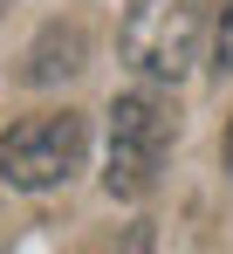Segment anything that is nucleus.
Returning a JSON list of instances; mask_svg holds the SVG:
<instances>
[{
	"instance_id": "nucleus-1",
	"label": "nucleus",
	"mask_w": 233,
	"mask_h": 254,
	"mask_svg": "<svg viewBox=\"0 0 233 254\" xmlns=\"http://www.w3.org/2000/svg\"><path fill=\"white\" fill-rule=\"evenodd\" d=\"M178 137V110L158 89H130L110 103V151H103V192L110 199H144L165 172V151Z\"/></svg>"
},
{
	"instance_id": "nucleus-2",
	"label": "nucleus",
	"mask_w": 233,
	"mask_h": 254,
	"mask_svg": "<svg viewBox=\"0 0 233 254\" xmlns=\"http://www.w3.org/2000/svg\"><path fill=\"white\" fill-rule=\"evenodd\" d=\"M213 0H130L123 14V62L151 83H178L199 62Z\"/></svg>"
},
{
	"instance_id": "nucleus-3",
	"label": "nucleus",
	"mask_w": 233,
	"mask_h": 254,
	"mask_svg": "<svg viewBox=\"0 0 233 254\" xmlns=\"http://www.w3.org/2000/svg\"><path fill=\"white\" fill-rule=\"evenodd\" d=\"M82 151H89V124L76 110H41V117H21L14 130H0V179L21 192H48L82 172Z\"/></svg>"
},
{
	"instance_id": "nucleus-4",
	"label": "nucleus",
	"mask_w": 233,
	"mask_h": 254,
	"mask_svg": "<svg viewBox=\"0 0 233 254\" xmlns=\"http://www.w3.org/2000/svg\"><path fill=\"white\" fill-rule=\"evenodd\" d=\"M82 55H89V42H82L76 21H48L41 28V42L28 48V83H55V76H76Z\"/></svg>"
},
{
	"instance_id": "nucleus-5",
	"label": "nucleus",
	"mask_w": 233,
	"mask_h": 254,
	"mask_svg": "<svg viewBox=\"0 0 233 254\" xmlns=\"http://www.w3.org/2000/svg\"><path fill=\"white\" fill-rule=\"evenodd\" d=\"M213 69L233 76V0L220 7V21H213Z\"/></svg>"
},
{
	"instance_id": "nucleus-6",
	"label": "nucleus",
	"mask_w": 233,
	"mask_h": 254,
	"mask_svg": "<svg viewBox=\"0 0 233 254\" xmlns=\"http://www.w3.org/2000/svg\"><path fill=\"white\" fill-rule=\"evenodd\" d=\"M220 165L233 172V117H227V137H220Z\"/></svg>"
},
{
	"instance_id": "nucleus-7",
	"label": "nucleus",
	"mask_w": 233,
	"mask_h": 254,
	"mask_svg": "<svg viewBox=\"0 0 233 254\" xmlns=\"http://www.w3.org/2000/svg\"><path fill=\"white\" fill-rule=\"evenodd\" d=\"M0 7H7V0H0Z\"/></svg>"
}]
</instances>
